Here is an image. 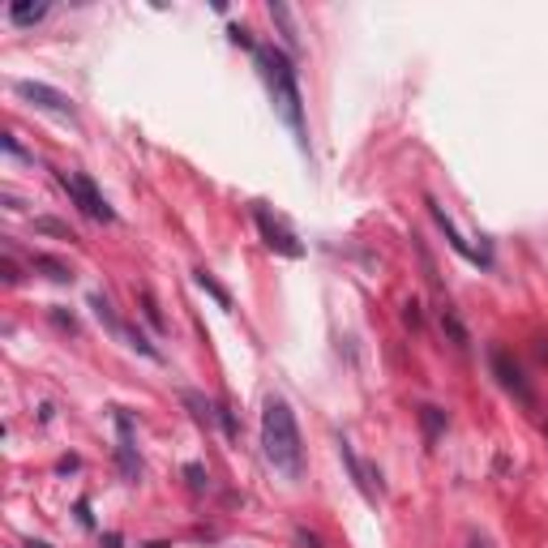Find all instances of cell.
Masks as SVG:
<instances>
[{
    "label": "cell",
    "instance_id": "cell-1",
    "mask_svg": "<svg viewBox=\"0 0 548 548\" xmlns=\"http://www.w3.org/2000/svg\"><path fill=\"white\" fill-rule=\"evenodd\" d=\"M261 450L278 475L300 480L304 475V441H300V424H295V411L287 407V398L270 394L266 407H261Z\"/></svg>",
    "mask_w": 548,
    "mask_h": 548
},
{
    "label": "cell",
    "instance_id": "cell-2",
    "mask_svg": "<svg viewBox=\"0 0 548 548\" xmlns=\"http://www.w3.org/2000/svg\"><path fill=\"white\" fill-rule=\"evenodd\" d=\"M253 60H257V69H261V78H266V86H270V98H274V107H278V116H283V124L304 141V103H300L292 60L283 56L278 47H270V43H257Z\"/></svg>",
    "mask_w": 548,
    "mask_h": 548
},
{
    "label": "cell",
    "instance_id": "cell-3",
    "mask_svg": "<svg viewBox=\"0 0 548 548\" xmlns=\"http://www.w3.org/2000/svg\"><path fill=\"white\" fill-rule=\"evenodd\" d=\"M56 180H60V189L69 193V201L78 206L81 215H90L95 223H112V218H116V210L107 206V197L98 193L90 176H81V172H56Z\"/></svg>",
    "mask_w": 548,
    "mask_h": 548
},
{
    "label": "cell",
    "instance_id": "cell-4",
    "mask_svg": "<svg viewBox=\"0 0 548 548\" xmlns=\"http://www.w3.org/2000/svg\"><path fill=\"white\" fill-rule=\"evenodd\" d=\"M338 454H343V463H347V471H352V484L360 489V497H364L369 506H377V501L386 497V489H381V471L372 467V463H364V458L352 450V441H347V437L338 441Z\"/></svg>",
    "mask_w": 548,
    "mask_h": 548
},
{
    "label": "cell",
    "instance_id": "cell-5",
    "mask_svg": "<svg viewBox=\"0 0 548 548\" xmlns=\"http://www.w3.org/2000/svg\"><path fill=\"white\" fill-rule=\"evenodd\" d=\"M489 364H492V377L501 381V390H509L518 403H535V390H531V381L523 377V369H518V360L506 352V347H492L489 352Z\"/></svg>",
    "mask_w": 548,
    "mask_h": 548
},
{
    "label": "cell",
    "instance_id": "cell-6",
    "mask_svg": "<svg viewBox=\"0 0 548 548\" xmlns=\"http://www.w3.org/2000/svg\"><path fill=\"white\" fill-rule=\"evenodd\" d=\"M253 223H257V232H261V240H266V249H274V253H283V257H304V244L266 206H253Z\"/></svg>",
    "mask_w": 548,
    "mask_h": 548
},
{
    "label": "cell",
    "instance_id": "cell-7",
    "mask_svg": "<svg viewBox=\"0 0 548 548\" xmlns=\"http://www.w3.org/2000/svg\"><path fill=\"white\" fill-rule=\"evenodd\" d=\"M13 90H18V98H26V103H35L39 112H56V116L73 120V103H69V98L60 95L56 86H47V81H18Z\"/></svg>",
    "mask_w": 548,
    "mask_h": 548
},
{
    "label": "cell",
    "instance_id": "cell-8",
    "mask_svg": "<svg viewBox=\"0 0 548 548\" xmlns=\"http://www.w3.org/2000/svg\"><path fill=\"white\" fill-rule=\"evenodd\" d=\"M116 432H120V441H116L120 471L129 480H137L141 475V458H137V446H133V420H129V411H120V407H116Z\"/></svg>",
    "mask_w": 548,
    "mask_h": 548
},
{
    "label": "cell",
    "instance_id": "cell-9",
    "mask_svg": "<svg viewBox=\"0 0 548 548\" xmlns=\"http://www.w3.org/2000/svg\"><path fill=\"white\" fill-rule=\"evenodd\" d=\"M429 215L437 218V227L446 232V240H450V249H454V253H458V257H467V261H475V266H492V257H484V253H480V249H471L467 240L458 235V227H454V223H450V215H446V210H441L437 201H429Z\"/></svg>",
    "mask_w": 548,
    "mask_h": 548
},
{
    "label": "cell",
    "instance_id": "cell-10",
    "mask_svg": "<svg viewBox=\"0 0 548 548\" xmlns=\"http://www.w3.org/2000/svg\"><path fill=\"white\" fill-rule=\"evenodd\" d=\"M43 18H47V4H35V0H13L9 4V21L13 26H35Z\"/></svg>",
    "mask_w": 548,
    "mask_h": 548
},
{
    "label": "cell",
    "instance_id": "cell-11",
    "mask_svg": "<svg viewBox=\"0 0 548 548\" xmlns=\"http://www.w3.org/2000/svg\"><path fill=\"white\" fill-rule=\"evenodd\" d=\"M90 309H95V317L98 321H103V326H107V330L116 334V338H124V330H129V326H124V321H120L116 313H112V300H107V295H90Z\"/></svg>",
    "mask_w": 548,
    "mask_h": 548
},
{
    "label": "cell",
    "instance_id": "cell-12",
    "mask_svg": "<svg viewBox=\"0 0 548 548\" xmlns=\"http://www.w3.org/2000/svg\"><path fill=\"white\" fill-rule=\"evenodd\" d=\"M420 424H424V441H437V432L446 429V424H450V420H446V411L441 407H420Z\"/></svg>",
    "mask_w": 548,
    "mask_h": 548
},
{
    "label": "cell",
    "instance_id": "cell-13",
    "mask_svg": "<svg viewBox=\"0 0 548 548\" xmlns=\"http://www.w3.org/2000/svg\"><path fill=\"white\" fill-rule=\"evenodd\" d=\"M193 278H197V287L215 295V300L223 304V309H232V295H227V287H223V283H218V278H215L210 270H193Z\"/></svg>",
    "mask_w": 548,
    "mask_h": 548
},
{
    "label": "cell",
    "instance_id": "cell-14",
    "mask_svg": "<svg viewBox=\"0 0 548 548\" xmlns=\"http://www.w3.org/2000/svg\"><path fill=\"white\" fill-rule=\"evenodd\" d=\"M180 398H184V407H193V420H197V424H210V420L218 415V411L210 407V403H206V398H201L197 390H184Z\"/></svg>",
    "mask_w": 548,
    "mask_h": 548
},
{
    "label": "cell",
    "instance_id": "cell-15",
    "mask_svg": "<svg viewBox=\"0 0 548 548\" xmlns=\"http://www.w3.org/2000/svg\"><path fill=\"white\" fill-rule=\"evenodd\" d=\"M35 266H39V270H47V278H56V283H69V278H73L64 261H56V257H47V253H35Z\"/></svg>",
    "mask_w": 548,
    "mask_h": 548
},
{
    "label": "cell",
    "instance_id": "cell-16",
    "mask_svg": "<svg viewBox=\"0 0 548 548\" xmlns=\"http://www.w3.org/2000/svg\"><path fill=\"white\" fill-rule=\"evenodd\" d=\"M270 18L278 21V26H283V43H287V47H300V39H295V26H292V13H287V9H283V4H270Z\"/></svg>",
    "mask_w": 548,
    "mask_h": 548
},
{
    "label": "cell",
    "instance_id": "cell-17",
    "mask_svg": "<svg viewBox=\"0 0 548 548\" xmlns=\"http://www.w3.org/2000/svg\"><path fill=\"white\" fill-rule=\"evenodd\" d=\"M35 227H39V232H52V235H60V240H78V235L69 232V227H64V223H56V218H39V223H35Z\"/></svg>",
    "mask_w": 548,
    "mask_h": 548
},
{
    "label": "cell",
    "instance_id": "cell-18",
    "mask_svg": "<svg viewBox=\"0 0 548 548\" xmlns=\"http://www.w3.org/2000/svg\"><path fill=\"white\" fill-rule=\"evenodd\" d=\"M0 146H4V150H9L13 158H35V155H26V150H21V146H18V137H13V133H4V137H0Z\"/></svg>",
    "mask_w": 548,
    "mask_h": 548
},
{
    "label": "cell",
    "instance_id": "cell-19",
    "mask_svg": "<svg viewBox=\"0 0 548 548\" xmlns=\"http://www.w3.org/2000/svg\"><path fill=\"white\" fill-rule=\"evenodd\" d=\"M184 475H189V484H193V489H197V492L206 489V471L197 467V463H189V467H184Z\"/></svg>",
    "mask_w": 548,
    "mask_h": 548
},
{
    "label": "cell",
    "instance_id": "cell-20",
    "mask_svg": "<svg viewBox=\"0 0 548 548\" xmlns=\"http://www.w3.org/2000/svg\"><path fill=\"white\" fill-rule=\"evenodd\" d=\"M295 544H300V548H321V540H317L313 531H304V527H295Z\"/></svg>",
    "mask_w": 548,
    "mask_h": 548
},
{
    "label": "cell",
    "instance_id": "cell-21",
    "mask_svg": "<svg viewBox=\"0 0 548 548\" xmlns=\"http://www.w3.org/2000/svg\"><path fill=\"white\" fill-rule=\"evenodd\" d=\"M467 548H492L489 540H484V535H480V531H471V540H467Z\"/></svg>",
    "mask_w": 548,
    "mask_h": 548
},
{
    "label": "cell",
    "instance_id": "cell-22",
    "mask_svg": "<svg viewBox=\"0 0 548 548\" xmlns=\"http://www.w3.org/2000/svg\"><path fill=\"white\" fill-rule=\"evenodd\" d=\"M26 548H52V544H43V540H30V544H26Z\"/></svg>",
    "mask_w": 548,
    "mask_h": 548
}]
</instances>
